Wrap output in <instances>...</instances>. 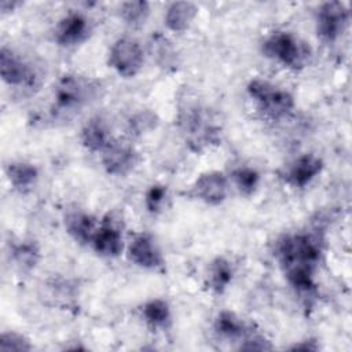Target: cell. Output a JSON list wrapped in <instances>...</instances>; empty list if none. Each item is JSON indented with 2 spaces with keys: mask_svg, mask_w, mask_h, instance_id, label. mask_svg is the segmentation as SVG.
Here are the masks:
<instances>
[{
  "mask_svg": "<svg viewBox=\"0 0 352 352\" xmlns=\"http://www.w3.org/2000/svg\"><path fill=\"white\" fill-rule=\"evenodd\" d=\"M322 256L323 236L319 232L287 234L275 243V257L283 272L294 268L316 271Z\"/></svg>",
  "mask_w": 352,
  "mask_h": 352,
  "instance_id": "6da1fadb",
  "label": "cell"
},
{
  "mask_svg": "<svg viewBox=\"0 0 352 352\" xmlns=\"http://www.w3.org/2000/svg\"><path fill=\"white\" fill-rule=\"evenodd\" d=\"M261 52L264 56L292 70L305 67L312 54L305 41L283 30H276L267 36L261 44Z\"/></svg>",
  "mask_w": 352,
  "mask_h": 352,
  "instance_id": "7a4b0ae2",
  "label": "cell"
},
{
  "mask_svg": "<svg viewBox=\"0 0 352 352\" xmlns=\"http://www.w3.org/2000/svg\"><path fill=\"white\" fill-rule=\"evenodd\" d=\"M248 95L257 104L263 116L271 121L287 117L294 109V96L263 78H252L246 87Z\"/></svg>",
  "mask_w": 352,
  "mask_h": 352,
  "instance_id": "3957f363",
  "label": "cell"
},
{
  "mask_svg": "<svg viewBox=\"0 0 352 352\" xmlns=\"http://www.w3.org/2000/svg\"><path fill=\"white\" fill-rule=\"evenodd\" d=\"M180 125L186 136V142L192 150L201 151L220 140V128L216 126L206 111L197 104L187 106L180 113Z\"/></svg>",
  "mask_w": 352,
  "mask_h": 352,
  "instance_id": "277c9868",
  "label": "cell"
},
{
  "mask_svg": "<svg viewBox=\"0 0 352 352\" xmlns=\"http://www.w3.org/2000/svg\"><path fill=\"white\" fill-rule=\"evenodd\" d=\"M98 82L80 74H63L54 89L55 107L58 110H76L94 100L98 92Z\"/></svg>",
  "mask_w": 352,
  "mask_h": 352,
  "instance_id": "5b68a950",
  "label": "cell"
},
{
  "mask_svg": "<svg viewBox=\"0 0 352 352\" xmlns=\"http://www.w3.org/2000/svg\"><path fill=\"white\" fill-rule=\"evenodd\" d=\"M107 65L124 78L135 77L144 65L142 44L131 36L118 37L109 50Z\"/></svg>",
  "mask_w": 352,
  "mask_h": 352,
  "instance_id": "8992f818",
  "label": "cell"
},
{
  "mask_svg": "<svg viewBox=\"0 0 352 352\" xmlns=\"http://www.w3.org/2000/svg\"><path fill=\"white\" fill-rule=\"evenodd\" d=\"M351 12L342 1L322 3L315 15L316 34L323 43H333L346 30Z\"/></svg>",
  "mask_w": 352,
  "mask_h": 352,
  "instance_id": "52a82bcc",
  "label": "cell"
},
{
  "mask_svg": "<svg viewBox=\"0 0 352 352\" xmlns=\"http://www.w3.org/2000/svg\"><path fill=\"white\" fill-rule=\"evenodd\" d=\"M139 153L132 146V143L114 139L102 153L100 162L106 173L111 176H126L139 164Z\"/></svg>",
  "mask_w": 352,
  "mask_h": 352,
  "instance_id": "ba28073f",
  "label": "cell"
},
{
  "mask_svg": "<svg viewBox=\"0 0 352 352\" xmlns=\"http://www.w3.org/2000/svg\"><path fill=\"white\" fill-rule=\"evenodd\" d=\"M128 258L144 270H161L165 265L162 252L154 236L148 232H139L132 236L126 248Z\"/></svg>",
  "mask_w": 352,
  "mask_h": 352,
  "instance_id": "9c48e42d",
  "label": "cell"
},
{
  "mask_svg": "<svg viewBox=\"0 0 352 352\" xmlns=\"http://www.w3.org/2000/svg\"><path fill=\"white\" fill-rule=\"evenodd\" d=\"M91 32V19L82 12L73 11L58 21L54 29V38L58 45L70 48L82 44L89 37Z\"/></svg>",
  "mask_w": 352,
  "mask_h": 352,
  "instance_id": "30bf717a",
  "label": "cell"
},
{
  "mask_svg": "<svg viewBox=\"0 0 352 352\" xmlns=\"http://www.w3.org/2000/svg\"><path fill=\"white\" fill-rule=\"evenodd\" d=\"M228 186V179L223 172L209 170L197 177L191 186L190 195L209 206H217L226 201Z\"/></svg>",
  "mask_w": 352,
  "mask_h": 352,
  "instance_id": "8fae6325",
  "label": "cell"
},
{
  "mask_svg": "<svg viewBox=\"0 0 352 352\" xmlns=\"http://www.w3.org/2000/svg\"><path fill=\"white\" fill-rule=\"evenodd\" d=\"M124 236L120 226L111 216H104L91 241L94 252L104 258H116L124 252Z\"/></svg>",
  "mask_w": 352,
  "mask_h": 352,
  "instance_id": "7c38bea8",
  "label": "cell"
},
{
  "mask_svg": "<svg viewBox=\"0 0 352 352\" xmlns=\"http://www.w3.org/2000/svg\"><path fill=\"white\" fill-rule=\"evenodd\" d=\"M0 74L6 84L12 87H28L34 84V72L32 67L11 48L0 50Z\"/></svg>",
  "mask_w": 352,
  "mask_h": 352,
  "instance_id": "4fadbf2b",
  "label": "cell"
},
{
  "mask_svg": "<svg viewBox=\"0 0 352 352\" xmlns=\"http://www.w3.org/2000/svg\"><path fill=\"white\" fill-rule=\"evenodd\" d=\"M323 170V161L320 157L307 153L296 158L285 170V182L294 188L307 187Z\"/></svg>",
  "mask_w": 352,
  "mask_h": 352,
  "instance_id": "5bb4252c",
  "label": "cell"
},
{
  "mask_svg": "<svg viewBox=\"0 0 352 352\" xmlns=\"http://www.w3.org/2000/svg\"><path fill=\"white\" fill-rule=\"evenodd\" d=\"M63 224L69 236L78 245H91L99 227V221L95 216L80 209L67 212L63 217Z\"/></svg>",
  "mask_w": 352,
  "mask_h": 352,
  "instance_id": "9a60e30c",
  "label": "cell"
},
{
  "mask_svg": "<svg viewBox=\"0 0 352 352\" xmlns=\"http://www.w3.org/2000/svg\"><path fill=\"white\" fill-rule=\"evenodd\" d=\"M114 139L109 125L99 116L89 118L80 132L81 144L92 153H102Z\"/></svg>",
  "mask_w": 352,
  "mask_h": 352,
  "instance_id": "2e32d148",
  "label": "cell"
},
{
  "mask_svg": "<svg viewBox=\"0 0 352 352\" xmlns=\"http://www.w3.org/2000/svg\"><path fill=\"white\" fill-rule=\"evenodd\" d=\"M197 14H198V7L194 3L173 1L165 10L164 23L168 30L173 33H183L190 29Z\"/></svg>",
  "mask_w": 352,
  "mask_h": 352,
  "instance_id": "e0dca14e",
  "label": "cell"
},
{
  "mask_svg": "<svg viewBox=\"0 0 352 352\" xmlns=\"http://www.w3.org/2000/svg\"><path fill=\"white\" fill-rule=\"evenodd\" d=\"M234 278V267L230 260L226 257L213 258L206 270V285L208 287L216 293L221 294L230 286Z\"/></svg>",
  "mask_w": 352,
  "mask_h": 352,
  "instance_id": "ac0fdd59",
  "label": "cell"
},
{
  "mask_svg": "<svg viewBox=\"0 0 352 352\" xmlns=\"http://www.w3.org/2000/svg\"><path fill=\"white\" fill-rule=\"evenodd\" d=\"M143 322L154 330H165L172 324L169 304L162 298H151L140 307Z\"/></svg>",
  "mask_w": 352,
  "mask_h": 352,
  "instance_id": "d6986e66",
  "label": "cell"
},
{
  "mask_svg": "<svg viewBox=\"0 0 352 352\" xmlns=\"http://www.w3.org/2000/svg\"><path fill=\"white\" fill-rule=\"evenodd\" d=\"M6 176L16 191L26 192L38 180V169L30 162H10L6 166Z\"/></svg>",
  "mask_w": 352,
  "mask_h": 352,
  "instance_id": "ffe728a7",
  "label": "cell"
},
{
  "mask_svg": "<svg viewBox=\"0 0 352 352\" xmlns=\"http://www.w3.org/2000/svg\"><path fill=\"white\" fill-rule=\"evenodd\" d=\"M213 330L221 338L241 341L249 329L235 312L224 309L217 314L213 323Z\"/></svg>",
  "mask_w": 352,
  "mask_h": 352,
  "instance_id": "44dd1931",
  "label": "cell"
},
{
  "mask_svg": "<svg viewBox=\"0 0 352 352\" xmlns=\"http://www.w3.org/2000/svg\"><path fill=\"white\" fill-rule=\"evenodd\" d=\"M150 52L155 63L164 70H176L179 65L176 50L172 43L161 33H155L150 40Z\"/></svg>",
  "mask_w": 352,
  "mask_h": 352,
  "instance_id": "7402d4cb",
  "label": "cell"
},
{
  "mask_svg": "<svg viewBox=\"0 0 352 352\" xmlns=\"http://www.w3.org/2000/svg\"><path fill=\"white\" fill-rule=\"evenodd\" d=\"M118 14L126 26L132 29H139L147 22L151 14V7L150 3L143 0L124 1L118 8Z\"/></svg>",
  "mask_w": 352,
  "mask_h": 352,
  "instance_id": "603a6c76",
  "label": "cell"
},
{
  "mask_svg": "<svg viewBox=\"0 0 352 352\" xmlns=\"http://www.w3.org/2000/svg\"><path fill=\"white\" fill-rule=\"evenodd\" d=\"M40 257V248L34 241H22L11 246V258L23 271L33 270Z\"/></svg>",
  "mask_w": 352,
  "mask_h": 352,
  "instance_id": "cb8c5ba5",
  "label": "cell"
},
{
  "mask_svg": "<svg viewBox=\"0 0 352 352\" xmlns=\"http://www.w3.org/2000/svg\"><path fill=\"white\" fill-rule=\"evenodd\" d=\"M231 180L241 195L250 197L258 187L260 173L250 166H239L231 172Z\"/></svg>",
  "mask_w": 352,
  "mask_h": 352,
  "instance_id": "d4e9b609",
  "label": "cell"
},
{
  "mask_svg": "<svg viewBox=\"0 0 352 352\" xmlns=\"http://www.w3.org/2000/svg\"><path fill=\"white\" fill-rule=\"evenodd\" d=\"M168 198V187L164 184H153L144 194V208L148 213L157 214L164 209Z\"/></svg>",
  "mask_w": 352,
  "mask_h": 352,
  "instance_id": "484cf974",
  "label": "cell"
},
{
  "mask_svg": "<svg viewBox=\"0 0 352 352\" xmlns=\"http://www.w3.org/2000/svg\"><path fill=\"white\" fill-rule=\"evenodd\" d=\"M32 349L30 341L21 333L4 331L0 337L1 352H26Z\"/></svg>",
  "mask_w": 352,
  "mask_h": 352,
  "instance_id": "4316f807",
  "label": "cell"
},
{
  "mask_svg": "<svg viewBox=\"0 0 352 352\" xmlns=\"http://www.w3.org/2000/svg\"><path fill=\"white\" fill-rule=\"evenodd\" d=\"M274 345L270 340H267L263 334L253 333L252 330H248L239 345V349L242 351H270Z\"/></svg>",
  "mask_w": 352,
  "mask_h": 352,
  "instance_id": "83f0119b",
  "label": "cell"
},
{
  "mask_svg": "<svg viewBox=\"0 0 352 352\" xmlns=\"http://www.w3.org/2000/svg\"><path fill=\"white\" fill-rule=\"evenodd\" d=\"M155 124H157L155 114H153L150 111H143V113L133 116L129 120V129L136 135H142V133L155 128Z\"/></svg>",
  "mask_w": 352,
  "mask_h": 352,
  "instance_id": "f1b7e54d",
  "label": "cell"
},
{
  "mask_svg": "<svg viewBox=\"0 0 352 352\" xmlns=\"http://www.w3.org/2000/svg\"><path fill=\"white\" fill-rule=\"evenodd\" d=\"M292 349H304V351H316L318 349V344L316 341L312 340H305L301 344H296L292 346Z\"/></svg>",
  "mask_w": 352,
  "mask_h": 352,
  "instance_id": "f546056e",
  "label": "cell"
},
{
  "mask_svg": "<svg viewBox=\"0 0 352 352\" xmlns=\"http://www.w3.org/2000/svg\"><path fill=\"white\" fill-rule=\"evenodd\" d=\"M19 6V3H16V1H7V0H3L1 3H0V8H1V12H8V11H12L15 7H18Z\"/></svg>",
  "mask_w": 352,
  "mask_h": 352,
  "instance_id": "4dcf8cb0",
  "label": "cell"
}]
</instances>
